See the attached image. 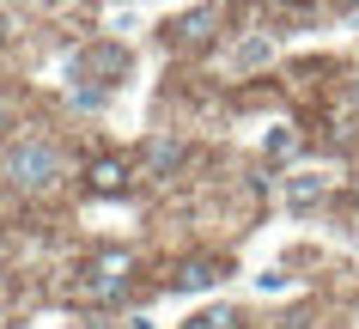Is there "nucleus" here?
Listing matches in <instances>:
<instances>
[{
	"instance_id": "obj_1",
	"label": "nucleus",
	"mask_w": 359,
	"mask_h": 329,
	"mask_svg": "<svg viewBox=\"0 0 359 329\" xmlns=\"http://www.w3.org/2000/svg\"><path fill=\"white\" fill-rule=\"evenodd\" d=\"M61 177H67V165H61V153H55V140H13L6 147V183L19 195H43V189H55Z\"/></svg>"
},
{
	"instance_id": "obj_2",
	"label": "nucleus",
	"mask_w": 359,
	"mask_h": 329,
	"mask_svg": "<svg viewBox=\"0 0 359 329\" xmlns=\"http://www.w3.org/2000/svg\"><path fill=\"white\" fill-rule=\"evenodd\" d=\"M128 281H134V256L128 250H97L86 262V299L92 305H116L128 293Z\"/></svg>"
},
{
	"instance_id": "obj_3",
	"label": "nucleus",
	"mask_w": 359,
	"mask_h": 329,
	"mask_svg": "<svg viewBox=\"0 0 359 329\" xmlns=\"http://www.w3.org/2000/svg\"><path fill=\"white\" fill-rule=\"evenodd\" d=\"M213 25H219V6H195V13H183V19H170V43H189V49H201V43L213 37Z\"/></svg>"
},
{
	"instance_id": "obj_4",
	"label": "nucleus",
	"mask_w": 359,
	"mask_h": 329,
	"mask_svg": "<svg viewBox=\"0 0 359 329\" xmlns=\"http://www.w3.org/2000/svg\"><path fill=\"white\" fill-rule=\"evenodd\" d=\"M323 195H329V177H317V171H299L292 183H286V201H292L299 213H311Z\"/></svg>"
},
{
	"instance_id": "obj_5",
	"label": "nucleus",
	"mask_w": 359,
	"mask_h": 329,
	"mask_svg": "<svg viewBox=\"0 0 359 329\" xmlns=\"http://www.w3.org/2000/svg\"><path fill=\"white\" fill-rule=\"evenodd\" d=\"M86 183H92L97 195H122L128 189V165H122V159H97L92 171H86Z\"/></svg>"
},
{
	"instance_id": "obj_6",
	"label": "nucleus",
	"mask_w": 359,
	"mask_h": 329,
	"mask_svg": "<svg viewBox=\"0 0 359 329\" xmlns=\"http://www.w3.org/2000/svg\"><path fill=\"white\" fill-rule=\"evenodd\" d=\"M219 262H213V256H195V262H183V269H177V293H201V287H213V281H219Z\"/></svg>"
},
{
	"instance_id": "obj_7",
	"label": "nucleus",
	"mask_w": 359,
	"mask_h": 329,
	"mask_svg": "<svg viewBox=\"0 0 359 329\" xmlns=\"http://www.w3.org/2000/svg\"><path fill=\"white\" fill-rule=\"evenodd\" d=\"M177 159H183V140H147V171L152 177H165Z\"/></svg>"
},
{
	"instance_id": "obj_8",
	"label": "nucleus",
	"mask_w": 359,
	"mask_h": 329,
	"mask_svg": "<svg viewBox=\"0 0 359 329\" xmlns=\"http://www.w3.org/2000/svg\"><path fill=\"white\" fill-rule=\"evenodd\" d=\"M268 55H274V43H268V37H250V43L231 49V67H262Z\"/></svg>"
},
{
	"instance_id": "obj_9",
	"label": "nucleus",
	"mask_w": 359,
	"mask_h": 329,
	"mask_svg": "<svg viewBox=\"0 0 359 329\" xmlns=\"http://www.w3.org/2000/svg\"><path fill=\"white\" fill-rule=\"evenodd\" d=\"M231 323H238V317H231L226 305H213V311H201V317H189L183 329H231Z\"/></svg>"
},
{
	"instance_id": "obj_10",
	"label": "nucleus",
	"mask_w": 359,
	"mask_h": 329,
	"mask_svg": "<svg viewBox=\"0 0 359 329\" xmlns=\"http://www.w3.org/2000/svg\"><path fill=\"white\" fill-rule=\"evenodd\" d=\"M268 153H274V159H292V153H299V135H292V128H274V135H268Z\"/></svg>"
},
{
	"instance_id": "obj_11",
	"label": "nucleus",
	"mask_w": 359,
	"mask_h": 329,
	"mask_svg": "<svg viewBox=\"0 0 359 329\" xmlns=\"http://www.w3.org/2000/svg\"><path fill=\"white\" fill-rule=\"evenodd\" d=\"M6 128H13V104L0 98V135H6Z\"/></svg>"
}]
</instances>
